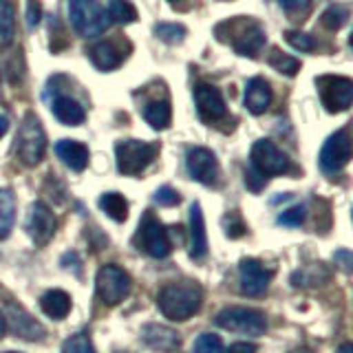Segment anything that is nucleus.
<instances>
[{"mask_svg":"<svg viewBox=\"0 0 353 353\" xmlns=\"http://www.w3.org/2000/svg\"><path fill=\"white\" fill-rule=\"evenodd\" d=\"M203 303L201 287L192 281H176L163 285V290L157 296V305L161 314L168 320H188L192 318Z\"/></svg>","mask_w":353,"mask_h":353,"instance_id":"f257e3e1","label":"nucleus"},{"mask_svg":"<svg viewBox=\"0 0 353 353\" xmlns=\"http://www.w3.org/2000/svg\"><path fill=\"white\" fill-rule=\"evenodd\" d=\"M214 323L225 329V331H234L241 336H261L268 329V320L256 309H243V307H228L223 312L216 314Z\"/></svg>","mask_w":353,"mask_h":353,"instance_id":"423d86ee","label":"nucleus"},{"mask_svg":"<svg viewBox=\"0 0 353 353\" xmlns=\"http://www.w3.org/2000/svg\"><path fill=\"white\" fill-rule=\"evenodd\" d=\"M7 128H9V119L5 115H0V137H5Z\"/></svg>","mask_w":353,"mask_h":353,"instance_id":"c03bdc74","label":"nucleus"},{"mask_svg":"<svg viewBox=\"0 0 353 353\" xmlns=\"http://www.w3.org/2000/svg\"><path fill=\"white\" fill-rule=\"evenodd\" d=\"M305 216H307V210L305 205H294L290 210H285V212L279 216L276 223L283 225V228H298L305 223Z\"/></svg>","mask_w":353,"mask_h":353,"instance_id":"473e14b6","label":"nucleus"},{"mask_svg":"<svg viewBox=\"0 0 353 353\" xmlns=\"http://www.w3.org/2000/svg\"><path fill=\"white\" fill-rule=\"evenodd\" d=\"M338 353H353V347H351V345H342V347L338 349Z\"/></svg>","mask_w":353,"mask_h":353,"instance_id":"49530a36","label":"nucleus"},{"mask_svg":"<svg viewBox=\"0 0 353 353\" xmlns=\"http://www.w3.org/2000/svg\"><path fill=\"white\" fill-rule=\"evenodd\" d=\"M336 261L342 263V270H345V272H351V254L347 250L336 252Z\"/></svg>","mask_w":353,"mask_h":353,"instance_id":"37998d69","label":"nucleus"},{"mask_svg":"<svg viewBox=\"0 0 353 353\" xmlns=\"http://www.w3.org/2000/svg\"><path fill=\"white\" fill-rule=\"evenodd\" d=\"M347 18H349V11L345 7H340V5H334L323 14V25L327 29H331V31H336V29H340L342 25H345Z\"/></svg>","mask_w":353,"mask_h":353,"instance_id":"7c9ffc66","label":"nucleus"},{"mask_svg":"<svg viewBox=\"0 0 353 353\" xmlns=\"http://www.w3.org/2000/svg\"><path fill=\"white\" fill-rule=\"evenodd\" d=\"M185 165H188L190 176L199 183L212 185L219 181V161L212 150L201 148V146L190 148L185 152Z\"/></svg>","mask_w":353,"mask_h":353,"instance_id":"ddd939ff","label":"nucleus"},{"mask_svg":"<svg viewBox=\"0 0 353 353\" xmlns=\"http://www.w3.org/2000/svg\"><path fill=\"white\" fill-rule=\"evenodd\" d=\"M351 159V139L347 130L334 132L327 141L323 150H320V168L325 174L340 172Z\"/></svg>","mask_w":353,"mask_h":353,"instance_id":"9b49d317","label":"nucleus"},{"mask_svg":"<svg viewBox=\"0 0 353 353\" xmlns=\"http://www.w3.org/2000/svg\"><path fill=\"white\" fill-rule=\"evenodd\" d=\"M27 234L38 248L47 245V243L53 239V234H55V216H53V212L49 210L47 203L36 201L29 208Z\"/></svg>","mask_w":353,"mask_h":353,"instance_id":"4468645a","label":"nucleus"},{"mask_svg":"<svg viewBox=\"0 0 353 353\" xmlns=\"http://www.w3.org/2000/svg\"><path fill=\"white\" fill-rule=\"evenodd\" d=\"M7 314H9L7 323H11V329H14V334L18 338H25V340H40V338H44V329L40 327V323H38V320H33L22 307L9 305Z\"/></svg>","mask_w":353,"mask_h":353,"instance_id":"a211bd4d","label":"nucleus"},{"mask_svg":"<svg viewBox=\"0 0 353 353\" xmlns=\"http://www.w3.org/2000/svg\"><path fill=\"white\" fill-rule=\"evenodd\" d=\"M221 353H256V345L254 342H234Z\"/></svg>","mask_w":353,"mask_h":353,"instance_id":"79ce46f5","label":"nucleus"},{"mask_svg":"<svg viewBox=\"0 0 353 353\" xmlns=\"http://www.w3.org/2000/svg\"><path fill=\"white\" fill-rule=\"evenodd\" d=\"M16 38V11L9 0H0V49H7Z\"/></svg>","mask_w":353,"mask_h":353,"instance_id":"393cba45","label":"nucleus"},{"mask_svg":"<svg viewBox=\"0 0 353 353\" xmlns=\"http://www.w3.org/2000/svg\"><path fill=\"white\" fill-rule=\"evenodd\" d=\"M108 20L117 22V25H130L137 20V9L132 7L128 0H110L108 3Z\"/></svg>","mask_w":353,"mask_h":353,"instance_id":"cd10ccee","label":"nucleus"},{"mask_svg":"<svg viewBox=\"0 0 353 353\" xmlns=\"http://www.w3.org/2000/svg\"><path fill=\"white\" fill-rule=\"evenodd\" d=\"M5 334H7V318H5V314H0V338Z\"/></svg>","mask_w":353,"mask_h":353,"instance_id":"a18cd8bd","label":"nucleus"},{"mask_svg":"<svg viewBox=\"0 0 353 353\" xmlns=\"http://www.w3.org/2000/svg\"><path fill=\"white\" fill-rule=\"evenodd\" d=\"M320 88V99L329 113H342L353 102V82L349 77L340 75H325L316 80Z\"/></svg>","mask_w":353,"mask_h":353,"instance_id":"9d476101","label":"nucleus"},{"mask_svg":"<svg viewBox=\"0 0 353 353\" xmlns=\"http://www.w3.org/2000/svg\"><path fill=\"white\" fill-rule=\"evenodd\" d=\"M55 152H58V157L75 172H82L88 165V148L80 141L62 139L55 143Z\"/></svg>","mask_w":353,"mask_h":353,"instance_id":"4be33fe9","label":"nucleus"},{"mask_svg":"<svg viewBox=\"0 0 353 353\" xmlns=\"http://www.w3.org/2000/svg\"><path fill=\"white\" fill-rule=\"evenodd\" d=\"M270 64H272L279 73H285V75H296L298 71H301V62H298L296 58H292V55L281 53L279 49H274V51H272V55H270Z\"/></svg>","mask_w":353,"mask_h":353,"instance_id":"c85d7f7f","label":"nucleus"},{"mask_svg":"<svg viewBox=\"0 0 353 353\" xmlns=\"http://www.w3.org/2000/svg\"><path fill=\"white\" fill-rule=\"evenodd\" d=\"M42 18V5L38 0H27V25L36 27Z\"/></svg>","mask_w":353,"mask_h":353,"instance_id":"58836bf2","label":"nucleus"},{"mask_svg":"<svg viewBox=\"0 0 353 353\" xmlns=\"http://www.w3.org/2000/svg\"><path fill=\"white\" fill-rule=\"evenodd\" d=\"M69 11L71 27L80 33L82 38H97L108 29V16L95 0H69L66 5Z\"/></svg>","mask_w":353,"mask_h":353,"instance_id":"f03ea898","label":"nucleus"},{"mask_svg":"<svg viewBox=\"0 0 353 353\" xmlns=\"http://www.w3.org/2000/svg\"><path fill=\"white\" fill-rule=\"evenodd\" d=\"M208 256V236H205V219L201 203H192L190 208V259L201 263Z\"/></svg>","mask_w":353,"mask_h":353,"instance_id":"f3484780","label":"nucleus"},{"mask_svg":"<svg viewBox=\"0 0 353 353\" xmlns=\"http://www.w3.org/2000/svg\"><path fill=\"white\" fill-rule=\"evenodd\" d=\"M157 152H159L157 143H148V141H139V139L119 141L115 146L117 170L126 176L141 174L154 161Z\"/></svg>","mask_w":353,"mask_h":353,"instance_id":"20e7f679","label":"nucleus"},{"mask_svg":"<svg viewBox=\"0 0 353 353\" xmlns=\"http://www.w3.org/2000/svg\"><path fill=\"white\" fill-rule=\"evenodd\" d=\"M223 29H230V44L239 55H248V58H256L259 51L265 47V31L259 22L248 20V18H239V20H232V22H223L219 25Z\"/></svg>","mask_w":353,"mask_h":353,"instance_id":"39448f33","label":"nucleus"},{"mask_svg":"<svg viewBox=\"0 0 353 353\" xmlns=\"http://www.w3.org/2000/svg\"><path fill=\"white\" fill-rule=\"evenodd\" d=\"M272 104V88L263 77H252L245 86V108L252 115H263Z\"/></svg>","mask_w":353,"mask_h":353,"instance_id":"6ab92c4d","label":"nucleus"},{"mask_svg":"<svg viewBox=\"0 0 353 353\" xmlns=\"http://www.w3.org/2000/svg\"><path fill=\"white\" fill-rule=\"evenodd\" d=\"M225 228H228V236H232V239H239V236L245 234V225H243L239 214H228Z\"/></svg>","mask_w":353,"mask_h":353,"instance_id":"4c0bfd02","label":"nucleus"},{"mask_svg":"<svg viewBox=\"0 0 353 353\" xmlns=\"http://www.w3.org/2000/svg\"><path fill=\"white\" fill-rule=\"evenodd\" d=\"M250 161H252V170L259 172L263 179L285 174L292 165L290 157L270 139H259L254 143L250 152Z\"/></svg>","mask_w":353,"mask_h":353,"instance_id":"0eeeda50","label":"nucleus"},{"mask_svg":"<svg viewBox=\"0 0 353 353\" xmlns=\"http://www.w3.org/2000/svg\"><path fill=\"white\" fill-rule=\"evenodd\" d=\"M143 119L148 121L152 128L157 130H163L170 126V119H172V110H170V104L165 102V99H154V102H148L143 106Z\"/></svg>","mask_w":353,"mask_h":353,"instance_id":"b1692460","label":"nucleus"},{"mask_svg":"<svg viewBox=\"0 0 353 353\" xmlns=\"http://www.w3.org/2000/svg\"><path fill=\"white\" fill-rule=\"evenodd\" d=\"M99 208H102L113 221H117V223H124V221L128 219V201H126V196L119 194V192L104 194L102 199H99Z\"/></svg>","mask_w":353,"mask_h":353,"instance_id":"a878e982","label":"nucleus"},{"mask_svg":"<svg viewBox=\"0 0 353 353\" xmlns=\"http://www.w3.org/2000/svg\"><path fill=\"white\" fill-rule=\"evenodd\" d=\"M88 58H91V62L99 71H113L124 62L126 53L124 49H119L115 42H99L95 47L88 49Z\"/></svg>","mask_w":353,"mask_h":353,"instance_id":"aec40b11","label":"nucleus"},{"mask_svg":"<svg viewBox=\"0 0 353 353\" xmlns=\"http://www.w3.org/2000/svg\"><path fill=\"white\" fill-rule=\"evenodd\" d=\"M279 3L287 14L294 16V18L305 16L309 11V7H312V0H279Z\"/></svg>","mask_w":353,"mask_h":353,"instance_id":"e433bc0d","label":"nucleus"},{"mask_svg":"<svg viewBox=\"0 0 353 353\" xmlns=\"http://www.w3.org/2000/svg\"><path fill=\"white\" fill-rule=\"evenodd\" d=\"M135 245L141 252H146L148 256H152V259H165L172 252V243H170V236H168V230H165L159 221H154V216L150 212L141 221L137 239H135Z\"/></svg>","mask_w":353,"mask_h":353,"instance_id":"1a4fd4ad","label":"nucleus"},{"mask_svg":"<svg viewBox=\"0 0 353 353\" xmlns=\"http://www.w3.org/2000/svg\"><path fill=\"white\" fill-rule=\"evenodd\" d=\"M62 268H64V270L73 268V272H75L77 276H80L82 263H80V259H77V254H75V252H69V254H64V256H62Z\"/></svg>","mask_w":353,"mask_h":353,"instance_id":"a19ab883","label":"nucleus"},{"mask_svg":"<svg viewBox=\"0 0 353 353\" xmlns=\"http://www.w3.org/2000/svg\"><path fill=\"white\" fill-rule=\"evenodd\" d=\"M51 110H53V115L66 126H77L86 119L84 106L80 102H75V99L69 95H55L51 102Z\"/></svg>","mask_w":353,"mask_h":353,"instance_id":"412c9836","label":"nucleus"},{"mask_svg":"<svg viewBox=\"0 0 353 353\" xmlns=\"http://www.w3.org/2000/svg\"><path fill=\"white\" fill-rule=\"evenodd\" d=\"M194 102H196L199 117H201L203 121H208V124L223 119L228 113L223 95H221L219 88L212 84H199L194 88Z\"/></svg>","mask_w":353,"mask_h":353,"instance_id":"2eb2a0df","label":"nucleus"},{"mask_svg":"<svg viewBox=\"0 0 353 353\" xmlns=\"http://www.w3.org/2000/svg\"><path fill=\"white\" fill-rule=\"evenodd\" d=\"M42 312L53 320H62L71 312V296L62 290H49L40 298Z\"/></svg>","mask_w":353,"mask_h":353,"instance_id":"5701e85b","label":"nucleus"},{"mask_svg":"<svg viewBox=\"0 0 353 353\" xmlns=\"http://www.w3.org/2000/svg\"><path fill=\"white\" fill-rule=\"evenodd\" d=\"M223 345L216 334H201L194 342V353H221Z\"/></svg>","mask_w":353,"mask_h":353,"instance_id":"72a5a7b5","label":"nucleus"},{"mask_svg":"<svg viewBox=\"0 0 353 353\" xmlns=\"http://www.w3.org/2000/svg\"><path fill=\"white\" fill-rule=\"evenodd\" d=\"M47 152V135H44L40 119L29 113L18 128L16 135V154L25 165H38Z\"/></svg>","mask_w":353,"mask_h":353,"instance_id":"7ed1b4c3","label":"nucleus"},{"mask_svg":"<svg viewBox=\"0 0 353 353\" xmlns=\"http://www.w3.org/2000/svg\"><path fill=\"white\" fill-rule=\"evenodd\" d=\"M154 201L159 205H165V208H172V205H179L181 203V196L179 192L174 190L170 185H161L157 192H154Z\"/></svg>","mask_w":353,"mask_h":353,"instance_id":"c9c22d12","label":"nucleus"},{"mask_svg":"<svg viewBox=\"0 0 353 353\" xmlns=\"http://www.w3.org/2000/svg\"><path fill=\"white\" fill-rule=\"evenodd\" d=\"M157 38H161L168 44H179L185 38V27L183 25H174V22H161V25L154 27Z\"/></svg>","mask_w":353,"mask_h":353,"instance_id":"c756f323","label":"nucleus"},{"mask_svg":"<svg viewBox=\"0 0 353 353\" xmlns=\"http://www.w3.org/2000/svg\"><path fill=\"white\" fill-rule=\"evenodd\" d=\"M170 3H176V0H170Z\"/></svg>","mask_w":353,"mask_h":353,"instance_id":"09e8293b","label":"nucleus"},{"mask_svg":"<svg viewBox=\"0 0 353 353\" xmlns=\"http://www.w3.org/2000/svg\"><path fill=\"white\" fill-rule=\"evenodd\" d=\"M285 40L298 51H314L316 49V40L312 36H307V33H303V31H287Z\"/></svg>","mask_w":353,"mask_h":353,"instance_id":"f704fd0d","label":"nucleus"},{"mask_svg":"<svg viewBox=\"0 0 353 353\" xmlns=\"http://www.w3.org/2000/svg\"><path fill=\"white\" fill-rule=\"evenodd\" d=\"M272 281V272L256 259H243L239 265V285L241 294L250 298H259L268 292Z\"/></svg>","mask_w":353,"mask_h":353,"instance_id":"f8f14e48","label":"nucleus"},{"mask_svg":"<svg viewBox=\"0 0 353 353\" xmlns=\"http://www.w3.org/2000/svg\"><path fill=\"white\" fill-rule=\"evenodd\" d=\"M95 287L102 303L108 307H115L121 301H126L130 294V276L121 268H117V265H104L97 272Z\"/></svg>","mask_w":353,"mask_h":353,"instance_id":"6e6552de","label":"nucleus"},{"mask_svg":"<svg viewBox=\"0 0 353 353\" xmlns=\"http://www.w3.org/2000/svg\"><path fill=\"white\" fill-rule=\"evenodd\" d=\"M62 353H97V351L93 347V342L88 340V336L75 334V336H71L69 340L64 342Z\"/></svg>","mask_w":353,"mask_h":353,"instance_id":"2f4dec72","label":"nucleus"},{"mask_svg":"<svg viewBox=\"0 0 353 353\" xmlns=\"http://www.w3.org/2000/svg\"><path fill=\"white\" fill-rule=\"evenodd\" d=\"M7 353H16V351H7Z\"/></svg>","mask_w":353,"mask_h":353,"instance_id":"de8ad7c7","label":"nucleus"},{"mask_svg":"<svg viewBox=\"0 0 353 353\" xmlns=\"http://www.w3.org/2000/svg\"><path fill=\"white\" fill-rule=\"evenodd\" d=\"M16 221V201L9 190H0V241L11 234Z\"/></svg>","mask_w":353,"mask_h":353,"instance_id":"bb28decb","label":"nucleus"},{"mask_svg":"<svg viewBox=\"0 0 353 353\" xmlns=\"http://www.w3.org/2000/svg\"><path fill=\"white\" fill-rule=\"evenodd\" d=\"M245 185L250 188L252 192H259L261 188L265 185V179H263V176H261L259 172H254V170L250 168V170L245 172Z\"/></svg>","mask_w":353,"mask_h":353,"instance_id":"ea45409f","label":"nucleus"},{"mask_svg":"<svg viewBox=\"0 0 353 353\" xmlns=\"http://www.w3.org/2000/svg\"><path fill=\"white\" fill-rule=\"evenodd\" d=\"M141 340L146 342L150 349L161 351V353H170L181 345V338L174 329L165 325H157V323H150L141 329Z\"/></svg>","mask_w":353,"mask_h":353,"instance_id":"dca6fc26","label":"nucleus"}]
</instances>
